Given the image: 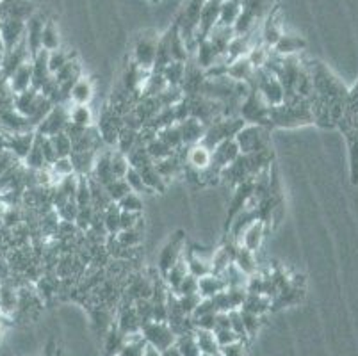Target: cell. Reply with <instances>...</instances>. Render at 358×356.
Instances as JSON below:
<instances>
[{"label": "cell", "instance_id": "6da1fadb", "mask_svg": "<svg viewBox=\"0 0 358 356\" xmlns=\"http://www.w3.org/2000/svg\"><path fill=\"white\" fill-rule=\"evenodd\" d=\"M312 94L310 109L314 125L321 129H338L346 113L350 90L346 84L317 59H308Z\"/></svg>", "mask_w": 358, "mask_h": 356}, {"label": "cell", "instance_id": "7a4b0ae2", "mask_svg": "<svg viewBox=\"0 0 358 356\" xmlns=\"http://www.w3.org/2000/svg\"><path fill=\"white\" fill-rule=\"evenodd\" d=\"M269 120H271V127H278V129L314 125L310 100H284L278 106L271 107Z\"/></svg>", "mask_w": 358, "mask_h": 356}, {"label": "cell", "instance_id": "3957f363", "mask_svg": "<svg viewBox=\"0 0 358 356\" xmlns=\"http://www.w3.org/2000/svg\"><path fill=\"white\" fill-rule=\"evenodd\" d=\"M271 9L273 0H241L239 18L234 24L236 36H244L259 29Z\"/></svg>", "mask_w": 358, "mask_h": 356}, {"label": "cell", "instance_id": "277c9868", "mask_svg": "<svg viewBox=\"0 0 358 356\" xmlns=\"http://www.w3.org/2000/svg\"><path fill=\"white\" fill-rule=\"evenodd\" d=\"M244 125H246V123H244V120L241 116H220L216 118L213 123L207 125L205 136L200 143L207 146L209 150H213L214 146H217L220 143L234 139L236 134L239 132Z\"/></svg>", "mask_w": 358, "mask_h": 356}, {"label": "cell", "instance_id": "5b68a950", "mask_svg": "<svg viewBox=\"0 0 358 356\" xmlns=\"http://www.w3.org/2000/svg\"><path fill=\"white\" fill-rule=\"evenodd\" d=\"M234 141L239 146L241 155H252V153H260L264 150H269L271 145V136H269L268 127L260 125H246L236 134Z\"/></svg>", "mask_w": 358, "mask_h": 356}, {"label": "cell", "instance_id": "8992f818", "mask_svg": "<svg viewBox=\"0 0 358 356\" xmlns=\"http://www.w3.org/2000/svg\"><path fill=\"white\" fill-rule=\"evenodd\" d=\"M271 106L262 98V94L257 90H250L246 98L239 107V116L243 118L244 123L248 125H260L271 129V120H269Z\"/></svg>", "mask_w": 358, "mask_h": 356}, {"label": "cell", "instance_id": "52a82bcc", "mask_svg": "<svg viewBox=\"0 0 358 356\" xmlns=\"http://www.w3.org/2000/svg\"><path fill=\"white\" fill-rule=\"evenodd\" d=\"M159 36L154 31H145L136 38L134 50H132V63L145 71L154 70L155 57H157Z\"/></svg>", "mask_w": 358, "mask_h": 356}, {"label": "cell", "instance_id": "ba28073f", "mask_svg": "<svg viewBox=\"0 0 358 356\" xmlns=\"http://www.w3.org/2000/svg\"><path fill=\"white\" fill-rule=\"evenodd\" d=\"M205 2H207V0H187L184 13H182L180 18L177 20L178 32H180L185 47H187V50L189 52H194V48H196L194 36H196L198 22H200V15Z\"/></svg>", "mask_w": 358, "mask_h": 356}, {"label": "cell", "instance_id": "9c48e42d", "mask_svg": "<svg viewBox=\"0 0 358 356\" xmlns=\"http://www.w3.org/2000/svg\"><path fill=\"white\" fill-rule=\"evenodd\" d=\"M141 337L145 339L146 346L157 349L159 353L173 348L175 342H177V335L171 329V326L162 321H150L143 325Z\"/></svg>", "mask_w": 358, "mask_h": 356}, {"label": "cell", "instance_id": "30bf717a", "mask_svg": "<svg viewBox=\"0 0 358 356\" xmlns=\"http://www.w3.org/2000/svg\"><path fill=\"white\" fill-rule=\"evenodd\" d=\"M68 123H70V107L66 104H57V106L48 111V114L41 120L40 125L36 127V134L52 137L55 134L64 132Z\"/></svg>", "mask_w": 358, "mask_h": 356}, {"label": "cell", "instance_id": "8fae6325", "mask_svg": "<svg viewBox=\"0 0 358 356\" xmlns=\"http://www.w3.org/2000/svg\"><path fill=\"white\" fill-rule=\"evenodd\" d=\"M184 253H185V235L182 234V232H177L175 235H171V239L162 246L161 253H159L157 267L161 276H164V274L168 273V271L171 269V267H173L182 257H184Z\"/></svg>", "mask_w": 358, "mask_h": 356}, {"label": "cell", "instance_id": "7c38bea8", "mask_svg": "<svg viewBox=\"0 0 358 356\" xmlns=\"http://www.w3.org/2000/svg\"><path fill=\"white\" fill-rule=\"evenodd\" d=\"M25 27H27V22L22 18H15V16H2L0 18V38H2L6 52L24 41Z\"/></svg>", "mask_w": 358, "mask_h": 356}, {"label": "cell", "instance_id": "4fadbf2b", "mask_svg": "<svg viewBox=\"0 0 358 356\" xmlns=\"http://www.w3.org/2000/svg\"><path fill=\"white\" fill-rule=\"evenodd\" d=\"M210 155H213V159H210L209 169L220 176L224 168H229L230 164H234V162L237 161V157L241 155V152L237 143L234 141V139H229V141H223L217 146H214V148L210 150Z\"/></svg>", "mask_w": 358, "mask_h": 356}, {"label": "cell", "instance_id": "5bb4252c", "mask_svg": "<svg viewBox=\"0 0 358 356\" xmlns=\"http://www.w3.org/2000/svg\"><path fill=\"white\" fill-rule=\"evenodd\" d=\"M221 2L223 0H207L201 9L200 15V22H198V29H196V36H194V43H201L207 36L210 34L214 27L220 22V13H221Z\"/></svg>", "mask_w": 358, "mask_h": 356}, {"label": "cell", "instance_id": "9a60e30c", "mask_svg": "<svg viewBox=\"0 0 358 356\" xmlns=\"http://www.w3.org/2000/svg\"><path fill=\"white\" fill-rule=\"evenodd\" d=\"M36 139V130L18 134H6V150L15 155L16 161L24 162Z\"/></svg>", "mask_w": 358, "mask_h": 356}, {"label": "cell", "instance_id": "2e32d148", "mask_svg": "<svg viewBox=\"0 0 358 356\" xmlns=\"http://www.w3.org/2000/svg\"><path fill=\"white\" fill-rule=\"evenodd\" d=\"M282 34H284V29H282V9L273 8L271 13L264 20V24L260 25L262 43L268 45L269 48L275 47L276 41L282 38Z\"/></svg>", "mask_w": 358, "mask_h": 356}, {"label": "cell", "instance_id": "e0dca14e", "mask_svg": "<svg viewBox=\"0 0 358 356\" xmlns=\"http://www.w3.org/2000/svg\"><path fill=\"white\" fill-rule=\"evenodd\" d=\"M348 143V159H350V178L351 184L358 185V116L343 129Z\"/></svg>", "mask_w": 358, "mask_h": 356}, {"label": "cell", "instance_id": "ac0fdd59", "mask_svg": "<svg viewBox=\"0 0 358 356\" xmlns=\"http://www.w3.org/2000/svg\"><path fill=\"white\" fill-rule=\"evenodd\" d=\"M177 125L178 129H180L182 143H184L185 146H193L196 145V143H200L205 136V129H207L205 123H201L200 120H196V118L193 116L185 118L184 122L177 123Z\"/></svg>", "mask_w": 358, "mask_h": 356}, {"label": "cell", "instance_id": "d6986e66", "mask_svg": "<svg viewBox=\"0 0 358 356\" xmlns=\"http://www.w3.org/2000/svg\"><path fill=\"white\" fill-rule=\"evenodd\" d=\"M264 235H266V223L262 220H257L250 225L246 230L243 232L239 239V246H243L244 250L252 251V253H257L264 241Z\"/></svg>", "mask_w": 358, "mask_h": 356}, {"label": "cell", "instance_id": "ffe728a7", "mask_svg": "<svg viewBox=\"0 0 358 356\" xmlns=\"http://www.w3.org/2000/svg\"><path fill=\"white\" fill-rule=\"evenodd\" d=\"M45 20L40 15H32L27 20V27H25V43H27L29 52L34 57L38 52H41V34H43Z\"/></svg>", "mask_w": 358, "mask_h": 356}, {"label": "cell", "instance_id": "44dd1931", "mask_svg": "<svg viewBox=\"0 0 358 356\" xmlns=\"http://www.w3.org/2000/svg\"><path fill=\"white\" fill-rule=\"evenodd\" d=\"M210 150L207 148L201 143H196V145L189 146L187 152H185V164L189 166V168L196 169V171H207L210 168Z\"/></svg>", "mask_w": 358, "mask_h": 356}, {"label": "cell", "instance_id": "7402d4cb", "mask_svg": "<svg viewBox=\"0 0 358 356\" xmlns=\"http://www.w3.org/2000/svg\"><path fill=\"white\" fill-rule=\"evenodd\" d=\"M93 97H95V87H93L91 78L80 77L71 86L70 94H68V102H71L73 106H90Z\"/></svg>", "mask_w": 358, "mask_h": 356}, {"label": "cell", "instance_id": "603a6c76", "mask_svg": "<svg viewBox=\"0 0 358 356\" xmlns=\"http://www.w3.org/2000/svg\"><path fill=\"white\" fill-rule=\"evenodd\" d=\"M307 48V41L303 38H299L296 34H282V38L276 41V45L273 47V52L280 57H289V55H298L303 54V50Z\"/></svg>", "mask_w": 358, "mask_h": 356}, {"label": "cell", "instance_id": "cb8c5ba5", "mask_svg": "<svg viewBox=\"0 0 358 356\" xmlns=\"http://www.w3.org/2000/svg\"><path fill=\"white\" fill-rule=\"evenodd\" d=\"M8 86L13 94H20L32 87V59L29 63L22 64L18 70L13 71L11 77L8 78Z\"/></svg>", "mask_w": 358, "mask_h": 356}, {"label": "cell", "instance_id": "d4e9b609", "mask_svg": "<svg viewBox=\"0 0 358 356\" xmlns=\"http://www.w3.org/2000/svg\"><path fill=\"white\" fill-rule=\"evenodd\" d=\"M116 326H118V328L122 329L123 333H125L127 337H130V335H138V333H141L143 322H141V319H139L138 312H136L134 305H125V306H123V310H122V312H120L118 321H116Z\"/></svg>", "mask_w": 358, "mask_h": 356}, {"label": "cell", "instance_id": "484cf974", "mask_svg": "<svg viewBox=\"0 0 358 356\" xmlns=\"http://www.w3.org/2000/svg\"><path fill=\"white\" fill-rule=\"evenodd\" d=\"M253 73H255V68L250 63L248 55L236 59V61H232V63L229 64V68H227V77L236 80V83L250 84Z\"/></svg>", "mask_w": 358, "mask_h": 356}, {"label": "cell", "instance_id": "4316f807", "mask_svg": "<svg viewBox=\"0 0 358 356\" xmlns=\"http://www.w3.org/2000/svg\"><path fill=\"white\" fill-rule=\"evenodd\" d=\"M127 335L116 326V322L110 325V328L106 332V344H103V356H118L122 348L127 342Z\"/></svg>", "mask_w": 358, "mask_h": 356}, {"label": "cell", "instance_id": "83f0119b", "mask_svg": "<svg viewBox=\"0 0 358 356\" xmlns=\"http://www.w3.org/2000/svg\"><path fill=\"white\" fill-rule=\"evenodd\" d=\"M227 289V283L220 274H207L198 280V294L205 299H213L216 294L223 292Z\"/></svg>", "mask_w": 358, "mask_h": 356}, {"label": "cell", "instance_id": "f1b7e54d", "mask_svg": "<svg viewBox=\"0 0 358 356\" xmlns=\"http://www.w3.org/2000/svg\"><path fill=\"white\" fill-rule=\"evenodd\" d=\"M18 305V290L11 283H0V313L11 315Z\"/></svg>", "mask_w": 358, "mask_h": 356}, {"label": "cell", "instance_id": "f546056e", "mask_svg": "<svg viewBox=\"0 0 358 356\" xmlns=\"http://www.w3.org/2000/svg\"><path fill=\"white\" fill-rule=\"evenodd\" d=\"M57 48H61L59 29H57L54 20H47L43 25V34H41V50L54 52Z\"/></svg>", "mask_w": 358, "mask_h": 356}, {"label": "cell", "instance_id": "4dcf8cb0", "mask_svg": "<svg viewBox=\"0 0 358 356\" xmlns=\"http://www.w3.org/2000/svg\"><path fill=\"white\" fill-rule=\"evenodd\" d=\"M234 264L243 271L246 276H253L257 274V260H255V253L252 251L244 250L243 246L237 244V250H236V257H234Z\"/></svg>", "mask_w": 358, "mask_h": 356}, {"label": "cell", "instance_id": "1f68e13d", "mask_svg": "<svg viewBox=\"0 0 358 356\" xmlns=\"http://www.w3.org/2000/svg\"><path fill=\"white\" fill-rule=\"evenodd\" d=\"M269 308H271V299L262 296V294L248 292V296H246V299H244L243 306L239 310H246V312H252L262 318V313L268 312Z\"/></svg>", "mask_w": 358, "mask_h": 356}, {"label": "cell", "instance_id": "d6a6232c", "mask_svg": "<svg viewBox=\"0 0 358 356\" xmlns=\"http://www.w3.org/2000/svg\"><path fill=\"white\" fill-rule=\"evenodd\" d=\"M194 339L200 348L201 355L220 356V344H217L214 332H205V329H194Z\"/></svg>", "mask_w": 358, "mask_h": 356}, {"label": "cell", "instance_id": "836d02e7", "mask_svg": "<svg viewBox=\"0 0 358 356\" xmlns=\"http://www.w3.org/2000/svg\"><path fill=\"white\" fill-rule=\"evenodd\" d=\"M187 274H189L187 273V264H185V259L182 257V259L178 260V262L175 264V266L171 267L164 276H162V278H164V283L168 285V289L171 290V292H177L178 285H180L182 280H184Z\"/></svg>", "mask_w": 358, "mask_h": 356}, {"label": "cell", "instance_id": "e575fe53", "mask_svg": "<svg viewBox=\"0 0 358 356\" xmlns=\"http://www.w3.org/2000/svg\"><path fill=\"white\" fill-rule=\"evenodd\" d=\"M239 13H241V0H223V2H221V13H220V22H217V25L234 27L236 20L239 18Z\"/></svg>", "mask_w": 358, "mask_h": 356}, {"label": "cell", "instance_id": "d590c367", "mask_svg": "<svg viewBox=\"0 0 358 356\" xmlns=\"http://www.w3.org/2000/svg\"><path fill=\"white\" fill-rule=\"evenodd\" d=\"M185 64L187 63H178V61H173V63H169L164 70L161 71L162 78L166 80L168 87H178L184 80V73H185Z\"/></svg>", "mask_w": 358, "mask_h": 356}, {"label": "cell", "instance_id": "8d00e7d4", "mask_svg": "<svg viewBox=\"0 0 358 356\" xmlns=\"http://www.w3.org/2000/svg\"><path fill=\"white\" fill-rule=\"evenodd\" d=\"M175 348L180 353V356H200V348L196 344V339H194V329L189 333H184V335H178L177 342H175Z\"/></svg>", "mask_w": 358, "mask_h": 356}, {"label": "cell", "instance_id": "74e56055", "mask_svg": "<svg viewBox=\"0 0 358 356\" xmlns=\"http://www.w3.org/2000/svg\"><path fill=\"white\" fill-rule=\"evenodd\" d=\"M70 123L80 129H90L93 123V113L90 106H73L70 107Z\"/></svg>", "mask_w": 358, "mask_h": 356}, {"label": "cell", "instance_id": "f35d334b", "mask_svg": "<svg viewBox=\"0 0 358 356\" xmlns=\"http://www.w3.org/2000/svg\"><path fill=\"white\" fill-rule=\"evenodd\" d=\"M358 116V78L357 83L353 84V87L350 90V98H348V107H346V113L343 116V122L338 125V130L346 129L351 122H353L355 118Z\"/></svg>", "mask_w": 358, "mask_h": 356}, {"label": "cell", "instance_id": "ab89813d", "mask_svg": "<svg viewBox=\"0 0 358 356\" xmlns=\"http://www.w3.org/2000/svg\"><path fill=\"white\" fill-rule=\"evenodd\" d=\"M110 168H113L115 178H125V175L130 169L129 157L123 152H120V150H113L110 152Z\"/></svg>", "mask_w": 358, "mask_h": 356}, {"label": "cell", "instance_id": "60d3db41", "mask_svg": "<svg viewBox=\"0 0 358 356\" xmlns=\"http://www.w3.org/2000/svg\"><path fill=\"white\" fill-rule=\"evenodd\" d=\"M145 351L146 342L145 339L141 337V333H138V335H130V337L127 339L125 346H123L118 356H143Z\"/></svg>", "mask_w": 358, "mask_h": 356}, {"label": "cell", "instance_id": "b9f144b4", "mask_svg": "<svg viewBox=\"0 0 358 356\" xmlns=\"http://www.w3.org/2000/svg\"><path fill=\"white\" fill-rule=\"evenodd\" d=\"M70 59H73V54L66 48H57L54 52H48V70H50V73H57Z\"/></svg>", "mask_w": 358, "mask_h": 356}, {"label": "cell", "instance_id": "7bdbcfd3", "mask_svg": "<svg viewBox=\"0 0 358 356\" xmlns=\"http://www.w3.org/2000/svg\"><path fill=\"white\" fill-rule=\"evenodd\" d=\"M103 187H106V192L109 194L113 204H118L123 196H127L130 192V187L129 184H127L125 178H115V180H110L109 184L103 185Z\"/></svg>", "mask_w": 358, "mask_h": 356}, {"label": "cell", "instance_id": "ee69618b", "mask_svg": "<svg viewBox=\"0 0 358 356\" xmlns=\"http://www.w3.org/2000/svg\"><path fill=\"white\" fill-rule=\"evenodd\" d=\"M125 180L127 184H129L130 191L136 192V194H154V191L148 187V185L145 184V180L141 178V175H139L138 171H136L134 168H130L129 173L125 175Z\"/></svg>", "mask_w": 358, "mask_h": 356}, {"label": "cell", "instance_id": "f6af8a7d", "mask_svg": "<svg viewBox=\"0 0 358 356\" xmlns=\"http://www.w3.org/2000/svg\"><path fill=\"white\" fill-rule=\"evenodd\" d=\"M54 146L55 153H57V159H63V157H70L71 155V139L66 132L55 134V136L48 137Z\"/></svg>", "mask_w": 358, "mask_h": 356}, {"label": "cell", "instance_id": "bcb514c9", "mask_svg": "<svg viewBox=\"0 0 358 356\" xmlns=\"http://www.w3.org/2000/svg\"><path fill=\"white\" fill-rule=\"evenodd\" d=\"M118 208L122 212H132V214H141L143 212V200L141 196L130 191L129 194L123 196L122 200L118 201Z\"/></svg>", "mask_w": 358, "mask_h": 356}, {"label": "cell", "instance_id": "7dc6e473", "mask_svg": "<svg viewBox=\"0 0 358 356\" xmlns=\"http://www.w3.org/2000/svg\"><path fill=\"white\" fill-rule=\"evenodd\" d=\"M116 243L122 248H136L141 243V232H138L136 228H130V230H122L115 235Z\"/></svg>", "mask_w": 358, "mask_h": 356}, {"label": "cell", "instance_id": "c3c4849f", "mask_svg": "<svg viewBox=\"0 0 358 356\" xmlns=\"http://www.w3.org/2000/svg\"><path fill=\"white\" fill-rule=\"evenodd\" d=\"M241 315H243V322H244V329H246V335L248 337H253L260 328V315H255L252 312H246V310H241Z\"/></svg>", "mask_w": 358, "mask_h": 356}, {"label": "cell", "instance_id": "681fc988", "mask_svg": "<svg viewBox=\"0 0 358 356\" xmlns=\"http://www.w3.org/2000/svg\"><path fill=\"white\" fill-rule=\"evenodd\" d=\"M178 298V305L180 308L184 310L185 315H193V312L196 310V306L200 305L201 301V296L200 294H189V296H177Z\"/></svg>", "mask_w": 358, "mask_h": 356}, {"label": "cell", "instance_id": "f907efd6", "mask_svg": "<svg viewBox=\"0 0 358 356\" xmlns=\"http://www.w3.org/2000/svg\"><path fill=\"white\" fill-rule=\"evenodd\" d=\"M230 318V328L239 335L241 341L246 342L248 335H246V329H244V322H243V315H241V310H230L229 312Z\"/></svg>", "mask_w": 358, "mask_h": 356}, {"label": "cell", "instance_id": "816d5d0a", "mask_svg": "<svg viewBox=\"0 0 358 356\" xmlns=\"http://www.w3.org/2000/svg\"><path fill=\"white\" fill-rule=\"evenodd\" d=\"M214 337H216V341H217V344H220V348H223V346H229V344H234V342L241 341L239 335H237V333L234 332L232 328L216 329V332H214Z\"/></svg>", "mask_w": 358, "mask_h": 356}, {"label": "cell", "instance_id": "f5cc1de1", "mask_svg": "<svg viewBox=\"0 0 358 356\" xmlns=\"http://www.w3.org/2000/svg\"><path fill=\"white\" fill-rule=\"evenodd\" d=\"M177 296H189V294H198V278L193 274H187L177 289Z\"/></svg>", "mask_w": 358, "mask_h": 356}, {"label": "cell", "instance_id": "db71d44e", "mask_svg": "<svg viewBox=\"0 0 358 356\" xmlns=\"http://www.w3.org/2000/svg\"><path fill=\"white\" fill-rule=\"evenodd\" d=\"M139 223H141V214H132V212H122L120 214V232L138 228Z\"/></svg>", "mask_w": 358, "mask_h": 356}, {"label": "cell", "instance_id": "11a10c76", "mask_svg": "<svg viewBox=\"0 0 358 356\" xmlns=\"http://www.w3.org/2000/svg\"><path fill=\"white\" fill-rule=\"evenodd\" d=\"M244 348H246L244 341H237L234 344L220 348V356H244Z\"/></svg>", "mask_w": 358, "mask_h": 356}, {"label": "cell", "instance_id": "9f6ffc18", "mask_svg": "<svg viewBox=\"0 0 358 356\" xmlns=\"http://www.w3.org/2000/svg\"><path fill=\"white\" fill-rule=\"evenodd\" d=\"M161 356H180V353L177 351V348H169V349H166V351H162L161 353Z\"/></svg>", "mask_w": 358, "mask_h": 356}, {"label": "cell", "instance_id": "6f0895ef", "mask_svg": "<svg viewBox=\"0 0 358 356\" xmlns=\"http://www.w3.org/2000/svg\"><path fill=\"white\" fill-rule=\"evenodd\" d=\"M143 356H161V353H159L157 349L146 346V351H145V355H143Z\"/></svg>", "mask_w": 358, "mask_h": 356}, {"label": "cell", "instance_id": "680465c9", "mask_svg": "<svg viewBox=\"0 0 358 356\" xmlns=\"http://www.w3.org/2000/svg\"><path fill=\"white\" fill-rule=\"evenodd\" d=\"M2 333H4V325H2V321H0V337H2Z\"/></svg>", "mask_w": 358, "mask_h": 356}, {"label": "cell", "instance_id": "91938a15", "mask_svg": "<svg viewBox=\"0 0 358 356\" xmlns=\"http://www.w3.org/2000/svg\"><path fill=\"white\" fill-rule=\"evenodd\" d=\"M200 356H214V355H200Z\"/></svg>", "mask_w": 358, "mask_h": 356}, {"label": "cell", "instance_id": "94428289", "mask_svg": "<svg viewBox=\"0 0 358 356\" xmlns=\"http://www.w3.org/2000/svg\"><path fill=\"white\" fill-rule=\"evenodd\" d=\"M152 2H159V0H152Z\"/></svg>", "mask_w": 358, "mask_h": 356}]
</instances>
